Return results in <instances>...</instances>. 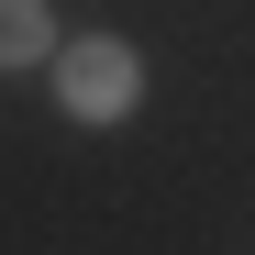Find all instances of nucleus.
I'll return each mask as SVG.
<instances>
[{"label":"nucleus","mask_w":255,"mask_h":255,"mask_svg":"<svg viewBox=\"0 0 255 255\" xmlns=\"http://www.w3.org/2000/svg\"><path fill=\"white\" fill-rule=\"evenodd\" d=\"M45 0H0V67H33V56H45Z\"/></svg>","instance_id":"2"},{"label":"nucleus","mask_w":255,"mask_h":255,"mask_svg":"<svg viewBox=\"0 0 255 255\" xmlns=\"http://www.w3.org/2000/svg\"><path fill=\"white\" fill-rule=\"evenodd\" d=\"M133 89H144V67H133V45H111V33H78V45L56 56V100H67V122H122Z\"/></svg>","instance_id":"1"}]
</instances>
